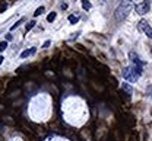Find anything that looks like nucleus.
Masks as SVG:
<instances>
[{
  "mask_svg": "<svg viewBox=\"0 0 152 141\" xmlns=\"http://www.w3.org/2000/svg\"><path fill=\"white\" fill-rule=\"evenodd\" d=\"M61 9L66 10V9H67V3H63V4H61Z\"/></svg>",
  "mask_w": 152,
  "mask_h": 141,
  "instance_id": "nucleus-17",
  "label": "nucleus"
},
{
  "mask_svg": "<svg viewBox=\"0 0 152 141\" xmlns=\"http://www.w3.org/2000/svg\"><path fill=\"white\" fill-rule=\"evenodd\" d=\"M121 87H123V89H124L127 93H132V92H133V89L130 87V86H129V84H127V83H123V84H121Z\"/></svg>",
  "mask_w": 152,
  "mask_h": 141,
  "instance_id": "nucleus-12",
  "label": "nucleus"
},
{
  "mask_svg": "<svg viewBox=\"0 0 152 141\" xmlns=\"http://www.w3.org/2000/svg\"><path fill=\"white\" fill-rule=\"evenodd\" d=\"M129 58H130V61L133 63V65H136V67H140V68H143V65L146 64L145 61H142L140 58H139V55H137L134 51H130V53H129Z\"/></svg>",
  "mask_w": 152,
  "mask_h": 141,
  "instance_id": "nucleus-5",
  "label": "nucleus"
},
{
  "mask_svg": "<svg viewBox=\"0 0 152 141\" xmlns=\"http://www.w3.org/2000/svg\"><path fill=\"white\" fill-rule=\"evenodd\" d=\"M80 3H82V7H83V10H91V7H92L91 1H88V0H82Z\"/></svg>",
  "mask_w": 152,
  "mask_h": 141,
  "instance_id": "nucleus-7",
  "label": "nucleus"
},
{
  "mask_svg": "<svg viewBox=\"0 0 152 141\" xmlns=\"http://www.w3.org/2000/svg\"><path fill=\"white\" fill-rule=\"evenodd\" d=\"M133 7H134L133 0H121L120 4L117 6L115 12H114V18H115V20H118V22L124 20L127 16H129V13L133 10Z\"/></svg>",
  "mask_w": 152,
  "mask_h": 141,
  "instance_id": "nucleus-1",
  "label": "nucleus"
},
{
  "mask_svg": "<svg viewBox=\"0 0 152 141\" xmlns=\"http://www.w3.org/2000/svg\"><path fill=\"white\" fill-rule=\"evenodd\" d=\"M25 20H26V18H20V19L18 20V22H15V25H12V26H10V31H15V29L18 28L19 25H22V23H23Z\"/></svg>",
  "mask_w": 152,
  "mask_h": 141,
  "instance_id": "nucleus-8",
  "label": "nucleus"
},
{
  "mask_svg": "<svg viewBox=\"0 0 152 141\" xmlns=\"http://www.w3.org/2000/svg\"><path fill=\"white\" fill-rule=\"evenodd\" d=\"M50 44H51V41H45V42L42 44V48H47V47H48Z\"/></svg>",
  "mask_w": 152,
  "mask_h": 141,
  "instance_id": "nucleus-15",
  "label": "nucleus"
},
{
  "mask_svg": "<svg viewBox=\"0 0 152 141\" xmlns=\"http://www.w3.org/2000/svg\"><path fill=\"white\" fill-rule=\"evenodd\" d=\"M3 60H4V58H3V57L0 55V65H1V63H3Z\"/></svg>",
  "mask_w": 152,
  "mask_h": 141,
  "instance_id": "nucleus-18",
  "label": "nucleus"
},
{
  "mask_svg": "<svg viewBox=\"0 0 152 141\" xmlns=\"http://www.w3.org/2000/svg\"><path fill=\"white\" fill-rule=\"evenodd\" d=\"M7 48V41H1L0 42V51H4Z\"/></svg>",
  "mask_w": 152,
  "mask_h": 141,
  "instance_id": "nucleus-14",
  "label": "nucleus"
},
{
  "mask_svg": "<svg viewBox=\"0 0 152 141\" xmlns=\"http://www.w3.org/2000/svg\"><path fill=\"white\" fill-rule=\"evenodd\" d=\"M137 28H139V31H140L142 34H145L148 38H151L152 40V28H151V25H149L148 20L140 19L139 20V23H137Z\"/></svg>",
  "mask_w": 152,
  "mask_h": 141,
  "instance_id": "nucleus-4",
  "label": "nucleus"
},
{
  "mask_svg": "<svg viewBox=\"0 0 152 141\" xmlns=\"http://www.w3.org/2000/svg\"><path fill=\"white\" fill-rule=\"evenodd\" d=\"M34 26H35V20H31V22H28V25H26V31H31Z\"/></svg>",
  "mask_w": 152,
  "mask_h": 141,
  "instance_id": "nucleus-13",
  "label": "nucleus"
},
{
  "mask_svg": "<svg viewBox=\"0 0 152 141\" xmlns=\"http://www.w3.org/2000/svg\"><path fill=\"white\" fill-rule=\"evenodd\" d=\"M134 10H136V13L140 15V16L149 13V10H151V0H143L142 3L136 4V6H134Z\"/></svg>",
  "mask_w": 152,
  "mask_h": 141,
  "instance_id": "nucleus-3",
  "label": "nucleus"
},
{
  "mask_svg": "<svg viewBox=\"0 0 152 141\" xmlns=\"http://www.w3.org/2000/svg\"><path fill=\"white\" fill-rule=\"evenodd\" d=\"M77 20H79V16H75V15L69 16V22H70L72 25H75V23H77Z\"/></svg>",
  "mask_w": 152,
  "mask_h": 141,
  "instance_id": "nucleus-11",
  "label": "nucleus"
},
{
  "mask_svg": "<svg viewBox=\"0 0 152 141\" xmlns=\"http://www.w3.org/2000/svg\"><path fill=\"white\" fill-rule=\"evenodd\" d=\"M151 54H152V50H151Z\"/></svg>",
  "mask_w": 152,
  "mask_h": 141,
  "instance_id": "nucleus-19",
  "label": "nucleus"
},
{
  "mask_svg": "<svg viewBox=\"0 0 152 141\" xmlns=\"http://www.w3.org/2000/svg\"><path fill=\"white\" fill-rule=\"evenodd\" d=\"M35 53H37V48L32 47L31 50H25V51H22V53H20V58H26V57H29V55H34Z\"/></svg>",
  "mask_w": 152,
  "mask_h": 141,
  "instance_id": "nucleus-6",
  "label": "nucleus"
},
{
  "mask_svg": "<svg viewBox=\"0 0 152 141\" xmlns=\"http://www.w3.org/2000/svg\"><path fill=\"white\" fill-rule=\"evenodd\" d=\"M56 18H57V13H56V12H51V13L47 16V22H54V20H56Z\"/></svg>",
  "mask_w": 152,
  "mask_h": 141,
  "instance_id": "nucleus-9",
  "label": "nucleus"
},
{
  "mask_svg": "<svg viewBox=\"0 0 152 141\" xmlns=\"http://www.w3.org/2000/svg\"><path fill=\"white\" fill-rule=\"evenodd\" d=\"M142 73H143V68L136 67V65L124 67V68H123V71H121L123 79H124V80H127V81H130V83H136V81L139 80V77L142 76Z\"/></svg>",
  "mask_w": 152,
  "mask_h": 141,
  "instance_id": "nucleus-2",
  "label": "nucleus"
},
{
  "mask_svg": "<svg viewBox=\"0 0 152 141\" xmlns=\"http://www.w3.org/2000/svg\"><path fill=\"white\" fill-rule=\"evenodd\" d=\"M44 10H45V7H44V6H39L37 10L34 12V16H39L41 13H44Z\"/></svg>",
  "mask_w": 152,
  "mask_h": 141,
  "instance_id": "nucleus-10",
  "label": "nucleus"
},
{
  "mask_svg": "<svg viewBox=\"0 0 152 141\" xmlns=\"http://www.w3.org/2000/svg\"><path fill=\"white\" fill-rule=\"evenodd\" d=\"M12 40H13L12 34H7V35H6V40H4V41H12Z\"/></svg>",
  "mask_w": 152,
  "mask_h": 141,
  "instance_id": "nucleus-16",
  "label": "nucleus"
}]
</instances>
